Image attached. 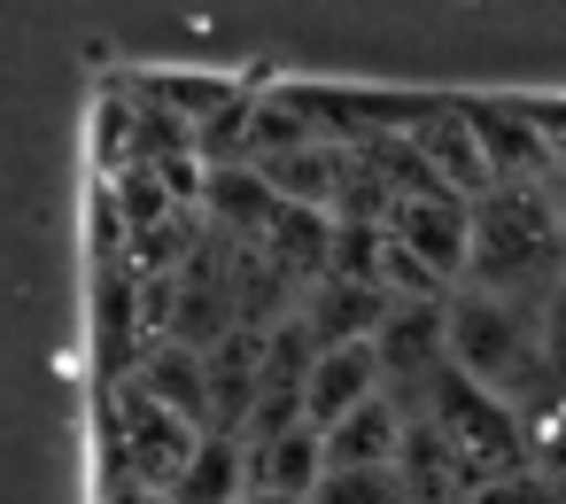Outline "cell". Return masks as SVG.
I'll return each instance as SVG.
<instances>
[{
    "label": "cell",
    "mask_w": 566,
    "mask_h": 504,
    "mask_svg": "<svg viewBox=\"0 0 566 504\" xmlns=\"http://www.w3.org/2000/svg\"><path fill=\"white\" fill-rule=\"evenodd\" d=\"M403 434H411V403L388 388V396H373L365 411H349V419L326 434V465H334V473H380V465L403 458Z\"/></svg>",
    "instance_id": "cell-7"
},
{
    "label": "cell",
    "mask_w": 566,
    "mask_h": 504,
    "mask_svg": "<svg viewBox=\"0 0 566 504\" xmlns=\"http://www.w3.org/2000/svg\"><path fill=\"white\" fill-rule=\"evenodd\" d=\"M373 396H388V372H380V349L373 342H334V349H311L303 357V419L318 434H334Z\"/></svg>",
    "instance_id": "cell-5"
},
{
    "label": "cell",
    "mask_w": 566,
    "mask_h": 504,
    "mask_svg": "<svg viewBox=\"0 0 566 504\" xmlns=\"http://www.w3.org/2000/svg\"><path fill=\"white\" fill-rule=\"evenodd\" d=\"M326 434L311 427V419H295L287 434H272V442H256V489H280V496H318L326 489Z\"/></svg>",
    "instance_id": "cell-9"
},
{
    "label": "cell",
    "mask_w": 566,
    "mask_h": 504,
    "mask_svg": "<svg viewBox=\"0 0 566 504\" xmlns=\"http://www.w3.org/2000/svg\"><path fill=\"white\" fill-rule=\"evenodd\" d=\"M551 195H558V218H566V171H558V179H551Z\"/></svg>",
    "instance_id": "cell-15"
},
{
    "label": "cell",
    "mask_w": 566,
    "mask_h": 504,
    "mask_svg": "<svg viewBox=\"0 0 566 504\" xmlns=\"http://www.w3.org/2000/svg\"><path fill=\"white\" fill-rule=\"evenodd\" d=\"M256 496V450L226 427H210L187 458V473L171 481V504H249Z\"/></svg>",
    "instance_id": "cell-8"
},
{
    "label": "cell",
    "mask_w": 566,
    "mask_h": 504,
    "mask_svg": "<svg viewBox=\"0 0 566 504\" xmlns=\"http://www.w3.org/2000/svg\"><path fill=\"white\" fill-rule=\"evenodd\" d=\"M566 280V218L551 187H496L473 202V264L465 287L504 295V303H551Z\"/></svg>",
    "instance_id": "cell-1"
},
{
    "label": "cell",
    "mask_w": 566,
    "mask_h": 504,
    "mask_svg": "<svg viewBox=\"0 0 566 504\" xmlns=\"http://www.w3.org/2000/svg\"><path fill=\"white\" fill-rule=\"evenodd\" d=\"M450 365L504 396L512 411H527L535 396H551V349H543V311L535 303H504V295H481V287H458L450 295Z\"/></svg>",
    "instance_id": "cell-2"
},
{
    "label": "cell",
    "mask_w": 566,
    "mask_h": 504,
    "mask_svg": "<svg viewBox=\"0 0 566 504\" xmlns=\"http://www.w3.org/2000/svg\"><path fill=\"white\" fill-rule=\"evenodd\" d=\"M543 349H551V380L566 388V280H558L551 303H543Z\"/></svg>",
    "instance_id": "cell-13"
},
{
    "label": "cell",
    "mask_w": 566,
    "mask_h": 504,
    "mask_svg": "<svg viewBox=\"0 0 566 504\" xmlns=\"http://www.w3.org/2000/svg\"><path fill=\"white\" fill-rule=\"evenodd\" d=\"M465 504H566V489H558V481H543V473L527 465V473H512V481H489V489H473Z\"/></svg>",
    "instance_id": "cell-12"
},
{
    "label": "cell",
    "mask_w": 566,
    "mask_h": 504,
    "mask_svg": "<svg viewBox=\"0 0 566 504\" xmlns=\"http://www.w3.org/2000/svg\"><path fill=\"white\" fill-rule=\"evenodd\" d=\"M388 241L434 280V287H465V264H473V202H458V195H411V202H396V218H388Z\"/></svg>",
    "instance_id": "cell-4"
},
{
    "label": "cell",
    "mask_w": 566,
    "mask_h": 504,
    "mask_svg": "<svg viewBox=\"0 0 566 504\" xmlns=\"http://www.w3.org/2000/svg\"><path fill=\"white\" fill-rule=\"evenodd\" d=\"M249 504H311V496H280V489H256Z\"/></svg>",
    "instance_id": "cell-14"
},
{
    "label": "cell",
    "mask_w": 566,
    "mask_h": 504,
    "mask_svg": "<svg viewBox=\"0 0 566 504\" xmlns=\"http://www.w3.org/2000/svg\"><path fill=\"white\" fill-rule=\"evenodd\" d=\"M434 434H442V450L458 458V473H465V489H489V481H512V473H527L535 458H527V419L504 403V396H489V388H473L458 365H442L419 396H403Z\"/></svg>",
    "instance_id": "cell-3"
},
{
    "label": "cell",
    "mask_w": 566,
    "mask_h": 504,
    "mask_svg": "<svg viewBox=\"0 0 566 504\" xmlns=\"http://www.w3.org/2000/svg\"><path fill=\"white\" fill-rule=\"evenodd\" d=\"M311 504H411V489H403L396 465H380V473H326V489Z\"/></svg>",
    "instance_id": "cell-10"
},
{
    "label": "cell",
    "mask_w": 566,
    "mask_h": 504,
    "mask_svg": "<svg viewBox=\"0 0 566 504\" xmlns=\"http://www.w3.org/2000/svg\"><path fill=\"white\" fill-rule=\"evenodd\" d=\"M94 311H102V349L117 357V342H133V264H109V272H102Z\"/></svg>",
    "instance_id": "cell-11"
},
{
    "label": "cell",
    "mask_w": 566,
    "mask_h": 504,
    "mask_svg": "<svg viewBox=\"0 0 566 504\" xmlns=\"http://www.w3.org/2000/svg\"><path fill=\"white\" fill-rule=\"evenodd\" d=\"M411 148H419V164L434 171L442 195H458V202L496 195L489 148H481V133H473V109H427V117H411Z\"/></svg>",
    "instance_id": "cell-6"
}]
</instances>
